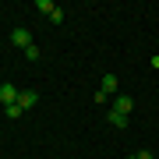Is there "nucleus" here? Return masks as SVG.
Wrapping results in <instances>:
<instances>
[{
  "mask_svg": "<svg viewBox=\"0 0 159 159\" xmlns=\"http://www.w3.org/2000/svg\"><path fill=\"white\" fill-rule=\"evenodd\" d=\"M11 43H14V46H21V50H29V46H32V32L18 25V29L11 32Z\"/></svg>",
  "mask_w": 159,
  "mask_h": 159,
  "instance_id": "nucleus-2",
  "label": "nucleus"
},
{
  "mask_svg": "<svg viewBox=\"0 0 159 159\" xmlns=\"http://www.w3.org/2000/svg\"><path fill=\"white\" fill-rule=\"evenodd\" d=\"M18 96H21V92H18L11 81H4V85H0V102H4V106H14V102H18Z\"/></svg>",
  "mask_w": 159,
  "mask_h": 159,
  "instance_id": "nucleus-1",
  "label": "nucleus"
},
{
  "mask_svg": "<svg viewBox=\"0 0 159 159\" xmlns=\"http://www.w3.org/2000/svg\"><path fill=\"white\" fill-rule=\"evenodd\" d=\"M106 120H110L113 127H127V117H124V113H117V110H110V113H106Z\"/></svg>",
  "mask_w": 159,
  "mask_h": 159,
  "instance_id": "nucleus-6",
  "label": "nucleus"
},
{
  "mask_svg": "<svg viewBox=\"0 0 159 159\" xmlns=\"http://www.w3.org/2000/svg\"><path fill=\"white\" fill-rule=\"evenodd\" d=\"M138 159H152V152H148V148H142V152H138Z\"/></svg>",
  "mask_w": 159,
  "mask_h": 159,
  "instance_id": "nucleus-10",
  "label": "nucleus"
},
{
  "mask_svg": "<svg viewBox=\"0 0 159 159\" xmlns=\"http://www.w3.org/2000/svg\"><path fill=\"white\" fill-rule=\"evenodd\" d=\"M113 110H117V113H124V117H131L134 99H131V96H117V99H113Z\"/></svg>",
  "mask_w": 159,
  "mask_h": 159,
  "instance_id": "nucleus-4",
  "label": "nucleus"
},
{
  "mask_svg": "<svg viewBox=\"0 0 159 159\" xmlns=\"http://www.w3.org/2000/svg\"><path fill=\"white\" fill-rule=\"evenodd\" d=\"M25 57H29V60H39V57H43V50H39V46H35V43H32V46H29V50H25Z\"/></svg>",
  "mask_w": 159,
  "mask_h": 159,
  "instance_id": "nucleus-8",
  "label": "nucleus"
},
{
  "mask_svg": "<svg viewBox=\"0 0 159 159\" xmlns=\"http://www.w3.org/2000/svg\"><path fill=\"white\" fill-rule=\"evenodd\" d=\"M152 67H156V71H159V53H156V57H152Z\"/></svg>",
  "mask_w": 159,
  "mask_h": 159,
  "instance_id": "nucleus-11",
  "label": "nucleus"
},
{
  "mask_svg": "<svg viewBox=\"0 0 159 159\" xmlns=\"http://www.w3.org/2000/svg\"><path fill=\"white\" fill-rule=\"evenodd\" d=\"M4 110H7V117H11V120H18V117H21V113H25V110H21V106H18V102H14V106H4Z\"/></svg>",
  "mask_w": 159,
  "mask_h": 159,
  "instance_id": "nucleus-9",
  "label": "nucleus"
},
{
  "mask_svg": "<svg viewBox=\"0 0 159 159\" xmlns=\"http://www.w3.org/2000/svg\"><path fill=\"white\" fill-rule=\"evenodd\" d=\"M35 102H39V92H35V89H25L21 96H18V106H21V110H32Z\"/></svg>",
  "mask_w": 159,
  "mask_h": 159,
  "instance_id": "nucleus-3",
  "label": "nucleus"
},
{
  "mask_svg": "<svg viewBox=\"0 0 159 159\" xmlns=\"http://www.w3.org/2000/svg\"><path fill=\"white\" fill-rule=\"evenodd\" d=\"M35 11H43V14H53V11H57V4H53V0H35Z\"/></svg>",
  "mask_w": 159,
  "mask_h": 159,
  "instance_id": "nucleus-7",
  "label": "nucleus"
},
{
  "mask_svg": "<svg viewBox=\"0 0 159 159\" xmlns=\"http://www.w3.org/2000/svg\"><path fill=\"white\" fill-rule=\"evenodd\" d=\"M127 159H138V152H134V156H127Z\"/></svg>",
  "mask_w": 159,
  "mask_h": 159,
  "instance_id": "nucleus-12",
  "label": "nucleus"
},
{
  "mask_svg": "<svg viewBox=\"0 0 159 159\" xmlns=\"http://www.w3.org/2000/svg\"><path fill=\"white\" fill-rule=\"evenodd\" d=\"M99 92H102V96H117V74H102V85H99Z\"/></svg>",
  "mask_w": 159,
  "mask_h": 159,
  "instance_id": "nucleus-5",
  "label": "nucleus"
}]
</instances>
